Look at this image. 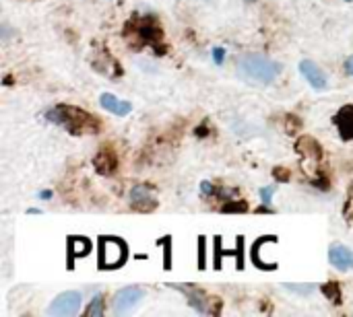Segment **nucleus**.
Here are the masks:
<instances>
[{"mask_svg": "<svg viewBox=\"0 0 353 317\" xmlns=\"http://www.w3.org/2000/svg\"><path fill=\"white\" fill-rule=\"evenodd\" d=\"M238 72L246 80H252V83H259V85H269L279 76L281 66L275 60L267 58V56L248 54V56H242L238 60Z\"/></svg>", "mask_w": 353, "mask_h": 317, "instance_id": "obj_1", "label": "nucleus"}, {"mask_svg": "<svg viewBox=\"0 0 353 317\" xmlns=\"http://www.w3.org/2000/svg\"><path fill=\"white\" fill-rule=\"evenodd\" d=\"M48 116L54 118V122H60L72 134H85V132H95L97 130L95 118L81 111V109H77V107H58V109L50 111Z\"/></svg>", "mask_w": 353, "mask_h": 317, "instance_id": "obj_2", "label": "nucleus"}, {"mask_svg": "<svg viewBox=\"0 0 353 317\" xmlns=\"http://www.w3.org/2000/svg\"><path fill=\"white\" fill-rule=\"evenodd\" d=\"M128 256V248L118 237H101L99 239V264L103 270H116L124 266Z\"/></svg>", "mask_w": 353, "mask_h": 317, "instance_id": "obj_3", "label": "nucleus"}, {"mask_svg": "<svg viewBox=\"0 0 353 317\" xmlns=\"http://www.w3.org/2000/svg\"><path fill=\"white\" fill-rule=\"evenodd\" d=\"M81 301H83V297H81V293H77V291L60 293V295L52 301V305L48 307V316H54V317L77 316V314H79V309H81Z\"/></svg>", "mask_w": 353, "mask_h": 317, "instance_id": "obj_4", "label": "nucleus"}, {"mask_svg": "<svg viewBox=\"0 0 353 317\" xmlns=\"http://www.w3.org/2000/svg\"><path fill=\"white\" fill-rule=\"evenodd\" d=\"M143 297H145V291L143 289H139V287H126V289H122V291L116 293V297H114V311L118 316H126V314H130L143 301Z\"/></svg>", "mask_w": 353, "mask_h": 317, "instance_id": "obj_5", "label": "nucleus"}, {"mask_svg": "<svg viewBox=\"0 0 353 317\" xmlns=\"http://www.w3.org/2000/svg\"><path fill=\"white\" fill-rule=\"evenodd\" d=\"M130 206L137 210H153L157 206L155 192L149 186H134L130 190Z\"/></svg>", "mask_w": 353, "mask_h": 317, "instance_id": "obj_6", "label": "nucleus"}, {"mask_svg": "<svg viewBox=\"0 0 353 317\" xmlns=\"http://www.w3.org/2000/svg\"><path fill=\"white\" fill-rule=\"evenodd\" d=\"M329 262L337 268V270H353V250H350L343 243H333L329 248Z\"/></svg>", "mask_w": 353, "mask_h": 317, "instance_id": "obj_7", "label": "nucleus"}, {"mask_svg": "<svg viewBox=\"0 0 353 317\" xmlns=\"http://www.w3.org/2000/svg\"><path fill=\"white\" fill-rule=\"evenodd\" d=\"M300 70H302V74H304V78L308 80L310 87H314L316 91H325V89H327L329 80H327L325 72L321 70V66H319L316 62H312V60H302Z\"/></svg>", "mask_w": 353, "mask_h": 317, "instance_id": "obj_8", "label": "nucleus"}, {"mask_svg": "<svg viewBox=\"0 0 353 317\" xmlns=\"http://www.w3.org/2000/svg\"><path fill=\"white\" fill-rule=\"evenodd\" d=\"M99 103H101L103 109H108V111H112V113H116V116H126V113H130V109H132V105H130L128 101H122V99H118V97L112 95V93H103V95L99 97Z\"/></svg>", "mask_w": 353, "mask_h": 317, "instance_id": "obj_9", "label": "nucleus"}, {"mask_svg": "<svg viewBox=\"0 0 353 317\" xmlns=\"http://www.w3.org/2000/svg\"><path fill=\"white\" fill-rule=\"evenodd\" d=\"M337 128L341 132V136L347 140V138H353V107H343L339 113H337Z\"/></svg>", "mask_w": 353, "mask_h": 317, "instance_id": "obj_10", "label": "nucleus"}, {"mask_svg": "<svg viewBox=\"0 0 353 317\" xmlns=\"http://www.w3.org/2000/svg\"><path fill=\"white\" fill-rule=\"evenodd\" d=\"M68 252H70V258H85L89 252H91V243L89 239H83V237H72L68 241Z\"/></svg>", "mask_w": 353, "mask_h": 317, "instance_id": "obj_11", "label": "nucleus"}, {"mask_svg": "<svg viewBox=\"0 0 353 317\" xmlns=\"http://www.w3.org/2000/svg\"><path fill=\"white\" fill-rule=\"evenodd\" d=\"M188 299H190V305L194 307V309H199L201 314H207V305H205V295L201 293V291H196V289H186V287H178Z\"/></svg>", "mask_w": 353, "mask_h": 317, "instance_id": "obj_12", "label": "nucleus"}, {"mask_svg": "<svg viewBox=\"0 0 353 317\" xmlns=\"http://www.w3.org/2000/svg\"><path fill=\"white\" fill-rule=\"evenodd\" d=\"M87 316H101L103 314V303H101V297L97 295V297H93V301H91V305L87 307V311H85Z\"/></svg>", "mask_w": 353, "mask_h": 317, "instance_id": "obj_13", "label": "nucleus"}, {"mask_svg": "<svg viewBox=\"0 0 353 317\" xmlns=\"http://www.w3.org/2000/svg\"><path fill=\"white\" fill-rule=\"evenodd\" d=\"M273 192H275L273 188H267V190H263V192H261V196H263V202H267V204H269V202H271V196H273Z\"/></svg>", "mask_w": 353, "mask_h": 317, "instance_id": "obj_14", "label": "nucleus"}, {"mask_svg": "<svg viewBox=\"0 0 353 317\" xmlns=\"http://www.w3.org/2000/svg\"><path fill=\"white\" fill-rule=\"evenodd\" d=\"M288 289H292V291H296V293H302V295H308L310 291H312V287H292V285H288Z\"/></svg>", "mask_w": 353, "mask_h": 317, "instance_id": "obj_15", "label": "nucleus"}, {"mask_svg": "<svg viewBox=\"0 0 353 317\" xmlns=\"http://www.w3.org/2000/svg\"><path fill=\"white\" fill-rule=\"evenodd\" d=\"M345 70H347V74H352L353 76V56H350V58L345 60Z\"/></svg>", "mask_w": 353, "mask_h": 317, "instance_id": "obj_16", "label": "nucleus"}, {"mask_svg": "<svg viewBox=\"0 0 353 317\" xmlns=\"http://www.w3.org/2000/svg\"><path fill=\"white\" fill-rule=\"evenodd\" d=\"M215 60H217V62L223 60V50H215Z\"/></svg>", "mask_w": 353, "mask_h": 317, "instance_id": "obj_17", "label": "nucleus"}]
</instances>
